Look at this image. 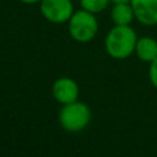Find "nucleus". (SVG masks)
Wrapping results in <instances>:
<instances>
[{
	"instance_id": "nucleus-1",
	"label": "nucleus",
	"mask_w": 157,
	"mask_h": 157,
	"mask_svg": "<svg viewBox=\"0 0 157 157\" xmlns=\"http://www.w3.org/2000/svg\"><path fill=\"white\" fill-rule=\"evenodd\" d=\"M138 36L130 25H116L105 39V48L112 58L125 59L135 52Z\"/></svg>"
},
{
	"instance_id": "nucleus-2",
	"label": "nucleus",
	"mask_w": 157,
	"mask_h": 157,
	"mask_svg": "<svg viewBox=\"0 0 157 157\" xmlns=\"http://www.w3.org/2000/svg\"><path fill=\"white\" fill-rule=\"evenodd\" d=\"M91 120L90 108L83 102H71L63 105L59 112V123L66 131L77 132L88 125Z\"/></svg>"
},
{
	"instance_id": "nucleus-3",
	"label": "nucleus",
	"mask_w": 157,
	"mask_h": 157,
	"mask_svg": "<svg viewBox=\"0 0 157 157\" xmlns=\"http://www.w3.org/2000/svg\"><path fill=\"white\" fill-rule=\"evenodd\" d=\"M98 21L92 13L87 10H80L73 13L69 19V33L78 43L91 41L97 36Z\"/></svg>"
},
{
	"instance_id": "nucleus-4",
	"label": "nucleus",
	"mask_w": 157,
	"mask_h": 157,
	"mask_svg": "<svg viewBox=\"0 0 157 157\" xmlns=\"http://www.w3.org/2000/svg\"><path fill=\"white\" fill-rule=\"evenodd\" d=\"M40 10L44 18L54 24H63L73 15L71 0H41Z\"/></svg>"
},
{
	"instance_id": "nucleus-5",
	"label": "nucleus",
	"mask_w": 157,
	"mask_h": 157,
	"mask_svg": "<svg viewBox=\"0 0 157 157\" xmlns=\"http://www.w3.org/2000/svg\"><path fill=\"white\" fill-rule=\"evenodd\" d=\"M52 95L61 105L75 102L78 98V86L73 78L61 77L52 84Z\"/></svg>"
},
{
	"instance_id": "nucleus-6",
	"label": "nucleus",
	"mask_w": 157,
	"mask_h": 157,
	"mask_svg": "<svg viewBox=\"0 0 157 157\" xmlns=\"http://www.w3.org/2000/svg\"><path fill=\"white\" fill-rule=\"evenodd\" d=\"M135 19L142 25H157V0H131Z\"/></svg>"
},
{
	"instance_id": "nucleus-7",
	"label": "nucleus",
	"mask_w": 157,
	"mask_h": 157,
	"mask_svg": "<svg viewBox=\"0 0 157 157\" xmlns=\"http://www.w3.org/2000/svg\"><path fill=\"white\" fill-rule=\"evenodd\" d=\"M135 54L142 62H153L157 58V40L153 37H141L136 41Z\"/></svg>"
},
{
	"instance_id": "nucleus-8",
	"label": "nucleus",
	"mask_w": 157,
	"mask_h": 157,
	"mask_svg": "<svg viewBox=\"0 0 157 157\" xmlns=\"http://www.w3.org/2000/svg\"><path fill=\"white\" fill-rule=\"evenodd\" d=\"M110 15H112L114 25H130L135 19V14H134L131 3L113 4Z\"/></svg>"
},
{
	"instance_id": "nucleus-9",
	"label": "nucleus",
	"mask_w": 157,
	"mask_h": 157,
	"mask_svg": "<svg viewBox=\"0 0 157 157\" xmlns=\"http://www.w3.org/2000/svg\"><path fill=\"white\" fill-rule=\"evenodd\" d=\"M109 3H110V0H80L81 8H84V10L90 11L92 14L103 11L108 7Z\"/></svg>"
},
{
	"instance_id": "nucleus-10",
	"label": "nucleus",
	"mask_w": 157,
	"mask_h": 157,
	"mask_svg": "<svg viewBox=\"0 0 157 157\" xmlns=\"http://www.w3.org/2000/svg\"><path fill=\"white\" fill-rule=\"evenodd\" d=\"M149 80L152 83V86L157 90V58L153 62H150L149 66Z\"/></svg>"
},
{
	"instance_id": "nucleus-11",
	"label": "nucleus",
	"mask_w": 157,
	"mask_h": 157,
	"mask_svg": "<svg viewBox=\"0 0 157 157\" xmlns=\"http://www.w3.org/2000/svg\"><path fill=\"white\" fill-rule=\"evenodd\" d=\"M19 2L24 3V4H35V3H39L41 0H19Z\"/></svg>"
},
{
	"instance_id": "nucleus-12",
	"label": "nucleus",
	"mask_w": 157,
	"mask_h": 157,
	"mask_svg": "<svg viewBox=\"0 0 157 157\" xmlns=\"http://www.w3.org/2000/svg\"><path fill=\"white\" fill-rule=\"evenodd\" d=\"M112 4H121V3H131V0H110Z\"/></svg>"
}]
</instances>
